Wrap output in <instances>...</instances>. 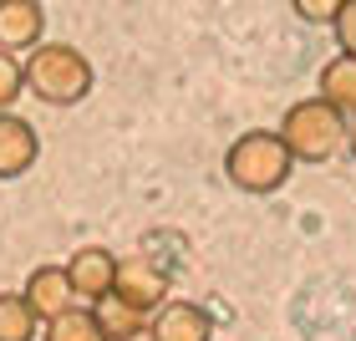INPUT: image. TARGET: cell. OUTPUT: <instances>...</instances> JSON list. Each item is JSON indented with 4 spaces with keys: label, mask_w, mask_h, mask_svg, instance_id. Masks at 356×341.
Masks as SVG:
<instances>
[{
    "label": "cell",
    "mask_w": 356,
    "mask_h": 341,
    "mask_svg": "<svg viewBox=\"0 0 356 341\" xmlns=\"http://www.w3.org/2000/svg\"><path fill=\"white\" fill-rule=\"evenodd\" d=\"M26 92L46 107H72L92 92V61L67 41H36L21 61Z\"/></svg>",
    "instance_id": "1"
},
{
    "label": "cell",
    "mask_w": 356,
    "mask_h": 341,
    "mask_svg": "<svg viewBox=\"0 0 356 341\" xmlns=\"http://www.w3.org/2000/svg\"><path fill=\"white\" fill-rule=\"evenodd\" d=\"M290 168H296L290 148L280 143V133H265V127L239 133L229 143V153H224V173H229V184L239 193H275L290 178Z\"/></svg>",
    "instance_id": "2"
},
{
    "label": "cell",
    "mask_w": 356,
    "mask_h": 341,
    "mask_svg": "<svg viewBox=\"0 0 356 341\" xmlns=\"http://www.w3.org/2000/svg\"><path fill=\"white\" fill-rule=\"evenodd\" d=\"M280 143L296 164H326L346 148V118L321 97H305L280 118Z\"/></svg>",
    "instance_id": "3"
},
{
    "label": "cell",
    "mask_w": 356,
    "mask_h": 341,
    "mask_svg": "<svg viewBox=\"0 0 356 341\" xmlns=\"http://www.w3.org/2000/svg\"><path fill=\"white\" fill-rule=\"evenodd\" d=\"M168 290H173V280H168V270L158 265L153 255H122L118 260V275H112V296L118 301H127V306H138V311H158V306L168 301Z\"/></svg>",
    "instance_id": "4"
},
{
    "label": "cell",
    "mask_w": 356,
    "mask_h": 341,
    "mask_svg": "<svg viewBox=\"0 0 356 341\" xmlns=\"http://www.w3.org/2000/svg\"><path fill=\"white\" fill-rule=\"evenodd\" d=\"M112 275H118V255L107 245H82L67 260V280L76 290V301H107L112 296Z\"/></svg>",
    "instance_id": "5"
},
{
    "label": "cell",
    "mask_w": 356,
    "mask_h": 341,
    "mask_svg": "<svg viewBox=\"0 0 356 341\" xmlns=\"http://www.w3.org/2000/svg\"><path fill=\"white\" fill-rule=\"evenodd\" d=\"M26 306L36 311V321L46 326L51 316H61V311H72L76 306V290H72V280H67V265H36L26 275Z\"/></svg>",
    "instance_id": "6"
},
{
    "label": "cell",
    "mask_w": 356,
    "mask_h": 341,
    "mask_svg": "<svg viewBox=\"0 0 356 341\" xmlns=\"http://www.w3.org/2000/svg\"><path fill=\"white\" fill-rule=\"evenodd\" d=\"M148 331L158 341H214V321H209V311L193 306V301H163L148 316Z\"/></svg>",
    "instance_id": "7"
},
{
    "label": "cell",
    "mask_w": 356,
    "mask_h": 341,
    "mask_svg": "<svg viewBox=\"0 0 356 341\" xmlns=\"http://www.w3.org/2000/svg\"><path fill=\"white\" fill-rule=\"evenodd\" d=\"M36 158H41L36 127L26 118H15V112H0V178H21Z\"/></svg>",
    "instance_id": "8"
},
{
    "label": "cell",
    "mask_w": 356,
    "mask_h": 341,
    "mask_svg": "<svg viewBox=\"0 0 356 341\" xmlns=\"http://www.w3.org/2000/svg\"><path fill=\"white\" fill-rule=\"evenodd\" d=\"M46 31L41 0H0V51H31Z\"/></svg>",
    "instance_id": "9"
},
{
    "label": "cell",
    "mask_w": 356,
    "mask_h": 341,
    "mask_svg": "<svg viewBox=\"0 0 356 341\" xmlns=\"http://www.w3.org/2000/svg\"><path fill=\"white\" fill-rule=\"evenodd\" d=\"M321 102H331L341 118H356V56H331L321 67Z\"/></svg>",
    "instance_id": "10"
},
{
    "label": "cell",
    "mask_w": 356,
    "mask_h": 341,
    "mask_svg": "<svg viewBox=\"0 0 356 341\" xmlns=\"http://www.w3.org/2000/svg\"><path fill=\"white\" fill-rule=\"evenodd\" d=\"M41 341H107V336H102V326H97L92 306H72V311H61V316L46 321Z\"/></svg>",
    "instance_id": "11"
},
{
    "label": "cell",
    "mask_w": 356,
    "mask_h": 341,
    "mask_svg": "<svg viewBox=\"0 0 356 341\" xmlns=\"http://www.w3.org/2000/svg\"><path fill=\"white\" fill-rule=\"evenodd\" d=\"M92 311H97V326H102V336H133V331L148 326V311H138V306H127V301H118V296L97 301Z\"/></svg>",
    "instance_id": "12"
},
{
    "label": "cell",
    "mask_w": 356,
    "mask_h": 341,
    "mask_svg": "<svg viewBox=\"0 0 356 341\" xmlns=\"http://www.w3.org/2000/svg\"><path fill=\"white\" fill-rule=\"evenodd\" d=\"M36 311L26 306L21 290H10V296H0V341H36Z\"/></svg>",
    "instance_id": "13"
},
{
    "label": "cell",
    "mask_w": 356,
    "mask_h": 341,
    "mask_svg": "<svg viewBox=\"0 0 356 341\" xmlns=\"http://www.w3.org/2000/svg\"><path fill=\"white\" fill-rule=\"evenodd\" d=\"M26 92V77H21V61H15V51H0V112L15 107V97Z\"/></svg>",
    "instance_id": "14"
},
{
    "label": "cell",
    "mask_w": 356,
    "mask_h": 341,
    "mask_svg": "<svg viewBox=\"0 0 356 341\" xmlns=\"http://www.w3.org/2000/svg\"><path fill=\"white\" fill-rule=\"evenodd\" d=\"M290 6H296L300 21H311V26H331V21H336V10H341L346 0H290Z\"/></svg>",
    "instance_id": "15"
},
{
    "label": "cell",
    "mask_w": 356,
    "mask_h": 341,
    "mask_svg": "<svg viewBox=\"0 0 356 341\" xmlns=\"http://www.w3.org/2000/svg\"><path fill=\"white\" fill-rule=\"evenodd\" d=\"M336 46H341L346 56H356V0H346L341 10H336Z\"/></svg>",
    "instance_id": "16"
},
{
    "label": "cell",
    "mask_w": 356,
    "mask_h": 341,
    "mask_svg": "<svg viewBox=\"0 0 356 341\" xmlns=\"http://www.w3.org/2000/svg\"><path fill=\"white\" fill-rule=\"evenodd\" d=\"M107 341H158V336H153L148 326H143V331H133V336H107Z\"/></svg>",
    "instance_id": "17"
},
{
    "label": "cell",
    "mask_w": 356,
    "mask_h": 341,
    "mask_svg": "<svg viewBox=\"0 0 356 341\" xmlns=\"http://www.w3.org/2000/svg\"><path fill=\"white\" fill-rule=\"evenodd\" d=\"M346 148H351V153H356V118H351V122H346Z\"/></svg>",
    "instance_id": "18"
}]
</instances>
